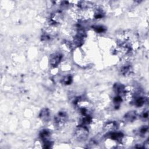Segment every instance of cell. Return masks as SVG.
<instances>
[{
  "label": "cell",
  "mask_w": 149,
  "mask_h": 149,
  "mask_svg": "<svg viewBox=\"0 0 149 149\" xmlns=\"http://www.w3.org/2000/svg\"><path fill=\"white\" fill-rule=\"evenodd\" d=\"M89 132L88 129L84 125L79 126L74 133L75 138L79 142L85 141L88 136Z\"/></svg>",
  "instance_id": "cell-1"
},
{
  "label": "cell",
  "mask_w": 149,
  "mask_h": 149,
  "mask_svg": "<svg viewBox=\"0 0 149 149\" xmlns=\"http://www.w3.org/2000/svg\"><path fill=\"white\" fill-rule=\"evenodd\" d=\"M68 120V115L65 111H59L54 118V124L58 129L63 128Z\"/></svg>",
  "instance_id": "cell-2"
},
{
  "label": "cell",
  "mask_w": 149,
  "mask_h": 149,
  "mask_svg": "<svg viewBox=\"0 0 149 149\" xmlns=\"http://www.w3.org/2000/svg\"><path fill=\"white\" fill-rule=\"evenodd\" d=\"M63 55L60 53H54L51 55L50 58V64L51 67H56L61 63Z\"/></svg>",
  "instance_id": "cell-3"
},
{
  "label": "cell",
  "mask_w": 149,
  "mask_h": 149,
  "mask_svg": "<svg viewBox=\"0 0 149 149\" xmlns=\"http://www.w3.org/2000/svg\"><path fill=\"white\" fill-rule=\"evenodd\" d=\"M114 90L117 95L121 96L126 93L125 86L121 83H115L114 86Z\"/></svg>",
  "instance_id": "cell-4"
},
{
  "label": "cell",
  "mask_w": 149,
  "mask_h": 149,
  "mask_svg": "<svg viewBox=\"0 0 149 149\" xmlns=\"http://www.w3.org/2000/svg\"><path fill=\"white\" fill-rule=\"evenodd\" d=\"M137 113L135 111H129L124 116V120L127 122H133L137 118Z\"/></svg>",
  "instance_id": "cell-5"
},
{
  "label": "cell",
  "mask_w": 149,
  "mask_h": 149,
  "mask_svg": "<svg viewBox=\"0 0 149 149\" xmlns=\"http://www.w3.org/2000/svg\"><path fill=\"white\" fill-rule=\"evenodd\" d=\"M108 136L112 140H116L117 142H121L124 137V134L122 132L115 131L109 132Z\"/></svg>",
  "instance_id": "cell-6"
},
{
  "label": "cell",
  "mask_w": 149,
  "mask_h": 149,
  "mask_svg": "<svg viewBox=\"0 0 149 149\" xmlns=\"http://www.w3.org/2000/svg\"><path fill=\"white\" fill-rule=\"evenodd\" d=\"M132 71H133V69H132V65L131 64H126L122 67V68H121L120 72L123 76H127L130 75L132 73Z\"/></svg>",
  "instance_id": "cell-7"
},
{
  "label": "cell",
  "mask_w": 149,
  "mask_h": 149,
  "mask_svg": "<svg viewBox=\"0 0 149 149\" xmlns=\"http://www.w3.org/2000/svg\"><path fill=\"white\" fill-rule=\"evenodd\" d=\"M50 116V112L48 108H43L40 112L39 117L42 120H43L44 122H47Z\"/></svg>",
  "instance_id": "cell-8"
},
{
  "label": "cell",
  "mask_w": 149,
  "mask_h": 149,
  "mask_svg": "<svg viewBox=\"0 0 149 149\" xmlns=\"http://www.w3.org/2000/svg\"><path fill=\"white\" fill-rule=\"evenodd\" d=\"M105 129L107 131H108L110 132H114L118 128V124L115 122H110L106 124V125L104 127Z\"/></svg>",
  "instance_id": "cell-9"
},
{
  "label": "cell",
  "mask_w": 149,
  "mask_h": 149,
  "mask_svg": "<svg viewBox=\"0 0 149 149\" xmlns=\"http://www.w3.org/2000/svg\"><path fill=\"white\" fill-rule=\"evenodd\" d=\"M50 135H51V132L49 130L43 129L40 132V133L39 134V136H40V137L41 140L42 141H43V140H45L49 139Z\"/></svg>",
  "instance_id": "cell-10"
},
{
  "label": "cell",
  "mask_w": 149,
  "mask_h": 149,
  "mask_svg": "<svg viewBox=\"0 0 149 149\" xmlns=\"http://www.w3.org/2000/svg\"><path fill=\"white\" fill-rule=\"evenodd\" d=\"M135 105L137 107H142L146 102V99L145 97H142V96H139L136 97L135 99Z\"/></svg>",
  "instance_id": "cell-11"
},
{
  "label": "cell",
  "mask_w": 149,
  "mask_h": 149,
  "mask_svg": "<svg viewBox=\"0 0 149 149\" xmlns=\"http://www.w3.org/2000/svg\"><path fill=\"white\" fill-rule=\"evenodd\" d=\"M72 82V77L70 75H68L64 76L61 80V83L65 85L71 84Z\"/></svg>",
  "instance_id": "cell-12"
},
{
  "label": "cell",
  "mask_w": 149,
  "mask_h": 149,
  "mask_svg": "<svg viewBox=\"0 0 149 149\" xmlns=\"http://www.w3.org/2000/svg\"><path fill=\"white\" fill-rule=\"evenodd\" d=\"M83 118L82 119V125H88L92 122V118L90 115H85L83 116Z\"/></svg>",
  "instance_id": "cell-13"
},
{
  "label": "cell",
  "mask_w": 149,
  "mask_h": 149,
  "mask_svg": "<svg viewBox=\"0 0 149 149\" xmlns=\"http://www.w3.org/2000/svg\"><path fill=\"white\" fill-rule=\"evenodd\" d=\"M43 147L44 148H50L52 147L53 145V143L50 140V139L45 140L43 141Z\"/></svg>",
  "instance_id": "cell-14"
},
{
  "label": "cell",
  "mask_w": 149,
  "mask_h": 149,
  "mask_svg": "<svg viewBox=\"0 0 149 149\" xmlns=\"http://www.w3.org/2000/svg\"><path fill=\"white\" fill-rule=\"evenodd\" d=\"M93 29H94L95 30V31L99 33H101L105 31V29L103 26H96L93 27Z\"/></svg>",
  "instance_id": "cell-15"
},
{
  "label": "cell",
  "mask_w": 149,
  "mask_h": 149,
  "mask_svg": "<svg viewBox=\"0 0 149 149\" xmlns=\"http://www.w3.org/2000/svg\"><path fill=\"white\" fill-rule=\"evenodd\" d=\"M122 99L121 96H119V95H117L114 99V103L116 105L120 104V103L122 102Z\"/></svg>",
  "instance_id": "cell-16"
},
{
  "label": "cell",
  "mask_w": 149,
  "mask_h": 149,
  "mask_svg": "<svg viewBox=\"0 0 149 149\" xmlns=\"http://www.w3.org/2000/svg\"><path fill=\"white\" fill-rule=\"evenodd\" d=\"M148 128L147 126H143V127H142L140 129L139 133L141 135L144 136L146 135V133L148 132Z\"/></svg>",
  "instance_id": "cell-17"
},
{
  "label": "cell",
  "mask_w": 149,
  "mask_h": 149,
  "mask_svg": "<svg viewBox=\"0 0 149 149\" xmlns=\"http://www.w3.org/2000/svg\"><path fill=\"white\" fill-rule=\"evenodd\" d=\"M141 117H142V119H143V120H147L148 117V110L144 111L141 115Z\"/></svg>",
  "instance_id": "cell-18"
}]
</instances>
